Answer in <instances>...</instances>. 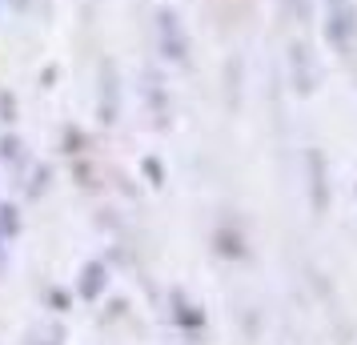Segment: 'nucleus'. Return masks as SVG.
<instances>
[{"label": "nucleus", "instance_id": "1", "mask_svg": "<svg viewBox=\"0 0 357 345\" xmlns=\"http://www.w3.org/2000/svg\"><path fill=\"white\" fill-rule=\"evenodd\" d=\"M325 40L349 56L357 45V8L354 0H325Z\"/></svg>", "mask_w": 357, "mask_h": 345}, {"label": "nucleus", "instance_id": "2", "mask_svg": "<svg viewBox=\"0 0 357 345\" xmlns=\"http://www.w3.org/2000/svg\"><path fill=\"white\" fill-rule=\"evenodd\" d=\"M84 277H89V281H84V285H81V293L84 297H97V289H100V265H89V269H84Z\"/></svg>", "mask_w": 357, "mask_h": 345}]
</instances>
